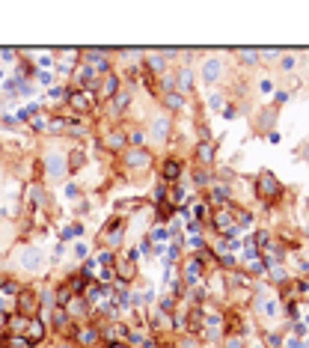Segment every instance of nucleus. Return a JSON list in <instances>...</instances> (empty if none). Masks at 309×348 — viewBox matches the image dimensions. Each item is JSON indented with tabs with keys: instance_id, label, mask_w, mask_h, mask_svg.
I'll return each mask as SVG.
<instances>
[{
	"instance_id": "f257e3e1",
	"label": "nucleus",
	"mask_w": 309,
	"mask_h": 348,
	"mask_svg": "<svg viewBox=\"0 0 309 348\" xmlns=\"http://www.w3.org/2000/svg\"><path fill=\"white\" fill-rule=\"evenodd\" d=\"M279 191H282V188H279V182H276L271 173H261V176H259V182H256V194H259L261 199H265V202L276 199V197H279Z\"/></svg>"
},
{
	"instance_id": "f03ea898",
	"label": "nucleus",
	"mask_w": 309,
	"mask_h": 348,
	"mask_svg": "<svg viewBox=\"0 0 309 348\" xmlns=\"http://www.w3.org/2000/svg\"><path fill=\"white\" fill-rule=\"evenodd\" d=\"M214 226H217L220 232H226V229H235V217H232V212H229V205H223L217 215H214Z\"/></svg>"
},
{
	"instance_id": "7ed1b4c3",
	"label": "nucleus",
	"mask_w": 309,
	"mask_h": 348,
	"mask_svg": "<svg viewBox=\"0 0 309 348\" xmlns=\"http://www.w3.org/2000/svg\"><path fill=\"white\" fill-rule=\"evenodd\" d=\"M181 170H184V167H181V161H176V158H166V161H163V167H161V176L173 182V179H179V176H181Z\"/></svg>"
},
{
	"instance_id": "20e7f679",
	"label": "nucleus",
	"mask_w": 309,
	"mask_h": 348,
	"mask_svg": "<svg viewBox=\"0 0 309 348\" xmlns=\"http://www.w3.org/2000/svg\"><path fill=\"white\" fill-rule=\"evenodd\" d=\"M18 307H21L24 315H30L33 307H36V295H33V292H21V295H18Z\"/></svg>"
},
{
	"instance_id": "39448f33",
	"label": "nucleus",
	"mask_w": 309,
	"mask_h": 348,
	"mask_svg": "<svg viewBox=\"0 0 309 348\" xmlns=\"http://www.w3.org/2000/svg\"><path fill=\"white\" fill-rule=\"evenodd\" d=\"M68 101H71V107H75V110H83V113L89 110V99L81 96V92H71V99H68Z\"/></svg>"
},
{
	"instance_id": "423d86ee",
	"label": "nucleus",
	"mask_w": 309,
	"mask_h": 348,
	"mask_svg": "<svg viewBox=\"0 0 309 348\" xmlns=\"http://www.w3.org/2000/svg\"><path fill=\"white\" fill-rule=\"evenodd\" d=\"M101 89H104V96H116V78H113V75H107V81H104V86H101Z\"/></svg>"
},
{
	"instance_id": "0eeeda50",
	"label": "nucleus",
	"mask_w": 309,
	"mask_h": 348,
	"mask_svg": "<svg viewBox=\"0 0 309 348\" xmlns=\"http://www.w3.org/2000/svg\"><path fill=\"white\" fill-rule=\"evenodd\" d=\"M194 212H196V217H202V220H208V205H205V202H199V205L194 208Z\"/></svg>"
},
{
	"instance_id": "6e6552de",
	"label": "nucleus",
	"mask_w": 309,
	"mask_h": 348,
	"mask_svg": "<svg viewBox=\"0 0 309 348\" xmlns=\"http://www.w3.org/2000/svg\"><path fill=\"white\" fill-rule=\"evenodd\" d=\"M119 274H122V277H131V274H134V268H131V265H125V262H119Z\"/></svg>"
},
{
	"instance_id": "1a4fd4ad",
	"label": "nucleus",
	"mask_w": 309,
	"mask_h": 348,
	"mask_svg": "<svg viewBox=\"0 0 309 348\" xmlns=\"http://www.w3.org/2000/svg\"><path fill=\"white\" fill-rule=\"evenodd\" d=\"M110 348H128V345H122V342H113V345H110Z\"/></svg>"
}]
</instances>
